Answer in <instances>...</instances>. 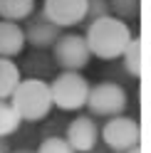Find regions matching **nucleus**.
<instances>
[{
  "label": "nucleus",
  "mask_w": 151,
  "mask_h": 153,
  "mask_svg": "<svg viewBox=\"0 0 151 153\" xmlns=\"http://www.w3.org/2000/svg\"><path fill=\"white\" fill-rule=\"evenodd\" d=\"M22 47H25V35H22L20 22L0 20V57L13 59L22 52Z\"/></svg>",
  "instance_id": "10"
},
{
  "label": "nucleus",
  "mask_w": 151,
  "mask_h": 153,
  "mask_svg": "<svg viewBox=\"0 0 151 153\" xmlns=\"http://www.w3.org/2000/svg\"><path fill=\"white\" fill-rule=\"evenodd\" d=\"M35 153H74V151H72V146L62 136H50V138H45L40 143V148H37Z\"/></svg>",
  "instance_id": "16"
},
{
  "label": "nucleus",
  "mask_w": 151,
  "mask_h": 153,
  "mask_svg": "<svg viewBox=\"0 0 151 153\" xmlns=\"http://www.w3.org/2000/svg\"><path fill=\"white\" fill-rule=\"evenodd\" d=\"M20 128V116L15 114L7 99H0V138H7Z\"/></svg>",
  "instance_id": "14"
},
{
  "label": "nucleus",
  "mask_w": 151,
  "mask_h": 153,
  "mask_svg": "<svg viewBox=\"0 0 151 153\" xmlns=\"http://www.w3.org/2000/svg\"><path fill=\"white\" fill-rule=\"evenodd\" d=\"M99 138L114 153H126L131 148H136L139 141H141L139 121L131 119V116H124V114L111 116V119L104 121V126L99 128Z\"/></svg>",
  "instance_id": "5"
},
{
  "label": "nucleus",
  "mask_w": 151,
  "mask_h": 153,
  "mask_svg": "<svg viewBox=\"0 0 151 153\" xmlns=\"http://www.w3.org/2000/svg\"><path fill=\"white\" fill-rule=\"evenodd\" d=\"M64 141L72 146L74 153H92L99 143V126L92 116H77L64 133Z\"/></svg>",
  "instance_id": "8"
},
{
  "label": "nucleus",
  "mask_w": 151,
  "mask_h": 153,
  "mask_svg": "<svg viewBox=\"0 0 151 153\" xmlns=\"http://www.w3.org/2000/svg\"><path fill=\"white\" fill-rule=\"evenodd\" d=\"M126 153H141V148L136 146V148H131V151H126Z\"/></svg>",
  "instance_id": "20"
},
{
  "label": "nucleus",
  "mask_w": 151,
  "mask_h": 153,
  "mask_svg": "<svg viewBox=\"0 0 151 153\" xmlns=\"http://www.w3.org/2000/svg\"><path fill=\"white\" fill-rule=\"evenodd\" d=\"M89 94V82L84 79L79 72H62L52 79L50 84V97L52 106H57L62 111H77L87 104Z\"/></svg>",
  "instance_id": "3"
},
{
  "label": "nucleus",
  "mask_w": 151,
  "mask_h": 153,
  "mask_svg": "<svg viewBox=\"0 0 151 153\" xmlns=\"http://www.w3.org/2000/svg\"><path fill=\"white\" fill-rule=\"evenodd\" d=\"M131 30L124 20L119 17H99L87 25V32H84V40L92 57H99V59H117L121 57V52L126 50V45L131 42Z\"/></svg>",
  "instance_id": "1"
},
{
  "label": "nucleus",
  "mask_w": 151,
  "mask_h": 153,
  "mask_svg": "<svg viewBox=\"0 0 151 153\" xmlns=\"http://www.w3.org/2000/svg\"><path fill=\"white\" fill-rule=\"evenodd\" d=\"M84 10H87V0H45L40 13L62 30L84 22Z\"/></svg>",
  "instance_id": "7"
},
{
  "label": "nucleus",
  "mask_w": 151,
  "mask_h": 153,
  "mask_svg": "<svg viewBox=\"0 0 151 153\" xmlns=\"http://www.w3.org/2000/svg\"><path fill=\"white\" fill-rule=\"evenodd\" d=\"M52 57L57 67L62 72H82L84 67L89 64L92 59V52L87 47V40H84V35H60L57 40L52 45Z\"/></svg>",
  "instance_id": "6"
},
{
  "label": "nucleus",
  "mask_w": 151,
  "mask_h": 153,
  "mask_svg": "<svg viewBox=\"0 0 151 153\" xmlns=\"http://www.w3.org/2000/svg\"><path fill=\"white\" fill-rule=\"evenodd\" d=\"M107 15H111L109 0H87V10H84V20L87 22H94V20L107 17Z\"/></svg>",
  "instance_id": "17"
},
{
  "label": "nucleus",
  "mask_w": 151,
  "mask_h": 153,
  "mask_svg": "<svg viewBox=\"0 0 151 153\" xmlns=\"http://www.w3.org/2000/svg\"><path fill=\"white\" fill-rule=\"evenodd\" d=\"M121 57H124L126 74L139 79L141 76V42H139V37H131V42L126 45V50L121 52Z\"/></svg>",
  "instance_id": "13"
},
{
  "label": "nucleus",
  "mask_w": 151,
  "mask_h": 153,
  "mask_svg": "<svg viewBox=\"0 0 151 153\" xmlns=\"http://www.w3.org/2000/svg\"><path fill=\"white\" fill-rule=\"evenodd\" d=\"M0 153H10V148H7V138H0Z\"/></svg>",
  "instance_id": "18"
},
{
  "label": "nucleus",
  "mask_w": 151,
  "mask_h": 153,
  "mask_svg": "<svg viewBox=\"0 0 151 153\" xmlns=\"http://www.w3.org/2000/svg\"><path fill=\"white\" fill-rule=\"evenodd\" d=\"M35 13V0H0V20L22 22Z\"/></svg>",
  "instance_id": "11"
},
{
  "label": "nucleus",
  "mask_w": 151,
  "mask_h": 153,
  "mask_svg": "<svg viewBox=\"0 0 151 153\" xmlns=\"http://www.w3.org/2000/svg\"><path fill=\"white\" fill-rule=\"evenodd\" d=\"M13 153H35V151H27V148H20V151H13Z\"/></svg>",
  "instance_id": "19"
},
{
  "label": "nucleus",
  "mask_w": 151,
  "mask_h": 153,
  "mask_svg": "<svg viewBox=\"0 0 151 153\" xmlns=\"http://www.w3.org/2000/svg\"><path fill=\"white\" fill-rule=\"evenodd\" d=\"M22 35H25V42L32 45V47H52L55 40L62 35V30L57 25H52L42 13H37V15L27 17V25H25Z\"/></svg>",
  "instance_id": "9"
},
{
  "label": "nucleus",
  "mask_w": 151,
  "mask_h": 153,
  "mask_svg": "<svg viewBox=\"0 0 151 153\" xmlns=\"http://www.w3.org/2000/svg\"><path fill=\"white\" fill-rule=\"evenodd\" d=\"M109 10L114 13L119 20H131L139 15V0H109Z\"/></svg>",
  "instance_id": "15"
},
{
  "label": "nucleus",
  "mask_w": 151,
  "mask_h": 153,
  "mask_svg": "<svg viewBox=\"0 0 151 153\" xmlns=\"http://www.w3.org/2000/svg\"><path fill=\"white\" fill-rule=\"evenodd\" d=\"M7 101L20 116V121H42L52 109L50 84L42 79H20Z\"/></svg>",
  "instance_id": "2"
},
{
  "label": "nucleus",
  "mask_w": 151,
  "mask_h": 153,
  "mask_svg": "<svg viewBox=\"0 0 151 153\" xmlns=\"http://www.w3.org/2000/svg\"><path fill=\"white\" fill-rule=\"evenodd\" d=\"M84 106L89 109L92 116H102V119L119 116L126 109V91L117 82H99L94 87H89Z\"/></svg>",
  "instance_id": "4"
},
{
  "label": "nucleus",
  "mask_w": 151,
  "mask_h": 153,
  "mask_svg": "<svg viewBox=\"0 0 151 153\" xmlns=\"http://www.w3.org/2000/svg\"><path fill=\"white\" fill-rule=\"evenodd\" d=\"M20 67L7 57H0V99H10V94L20 84Z\"/></svg>",
  "instance_id": "12"
}]
</instances>
